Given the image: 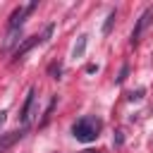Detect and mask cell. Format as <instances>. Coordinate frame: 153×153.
Returning a JSON list of instances; mask_svg holds the SVG:
<instances>
[{
	"instance_id": "8992f818",
	"label": "cell",
	"mask_w": 153,
	"mask_h": 153,
	"mask_svg": "<svg viewBox=\"0 0 153 153\" xmlns=\"http://www.w3.org/2000/svg\"><path fill=\"white\" fill-rule=\"evenodd\" d=\"M86 43H88V36L81 33V36L76 38V43H74V48H72V57H74V60H76V57H84V53H86Z\"/></svg>"
},
{
	"instance_id": "7a4b0ae2",
	"label": "cell",
	"mask_w": 153,
	"mask_h": 153,
	"mask_svg": "<svg viewBox=\"0 0 153 153\" xmlns=\"http://www.w3.org/2000/svg\"><path fill=\"white\" fill-rule=\"evenodd\" d=\"M151 22H153V7H146V10L141 12V17L136 19V24H134V31H131V43H139L141 33L151 26Z\"/></svg>"
},
{
	"instance_id": "7c38bea8",
	"label": "cell",
	"mask_w": 153,
	"mask_h": 153,
	"mask_svg": "<svg viewBox=\"0 0 153 153\" xmlns=\"http://www.w3.org/2000/svg\"><path fill=\"white\" fill-rule=\"evenodd\" d=\"M127 72H129V67L124 65V67H122V72H120V76H117V84H122V81L127 79Z\"/></svg>"
},
{
	"instance_id": "52a82bcc",
	"label": "cell",
	"mask_w": 153,
	"mask_h": 153,
	"mask_svg": "<svg viewBox=\"0 0 153 153\" xmlns=\"http://www.w3.org/2000/svg\"><path fill=\"white\" fill-rule=\"evenodd\" d=\"M24 17H26L24 7H17V10L10 14V29H22V24H24Z\"/></svg>"
},
{
	"instance_id": "8fae6325",
	"label": "cell",
	"mask_w": 153,
	"mask_h": 153,
	"mask_svg": "<svg viewBox=\"0 0 153 153\" xmlns=\"http://www.w3.org/2000/svg\"><path fill=\"white\" fill-rule=\"evenodd\" d=\"M143 93H146L143 88H139V91H131V93H129V100H141V98H143Z\"/></svg>"
},
{
	"instance_id": "9a60e30c",
	"label": "cell",
	"mask_w": 153,
	"mask_h": 153,
	"mask_svg": "<svg viewBox=\"0 0 153 153\" xmlns=\"http://www.w3.org/2000/svg\"><path fill=\"white\" fill-rule=\"evenodd\" d=\"M86 153H98V151H86Z\"/></svg>"
},
{
	"instance_id": "9c48e42d",
	"label": "cell",
	"mask_w": 153,
	"mask_h": 153,
	"mask_svg": "<svg viewBox=\"0 0 153 153\" xmlns=\"http://www.w3.org/2000/svg\"><path fill=\"white\" fill-rule=\"evenodd\" d=\"M115 19H117V12H115V10H110V12H108V17H105V24H103V36H108V33L112 31Z\"/></svg>"
},
{
	"instance_id": "277c9868",
	"label": "cell",
	"mask_w": 153,
	"mask_h": 153,
	"mask_svg": "<svg viewBox=\"0 0 153 153\" xmlns=\"http://www.w3.org/2000/svg\"><path fill=\"white\" fill-rule=\"evenodd\" d=\"M38 43H43L41 41V36H29V38H24V43L22 45H17V50H14V57H12V62H17V60H22L33 45H38Z\"/></svg>"
},
{
	"instance_id": "30bf717a",
	"label": "cell",
	"mask_w": 153,
	"mask_h": 153,
	"mask_svg": "<svg viewBox=\"0 0 153 153\" xmlns=\"http://www.w3.org/2000/svg\"><path fill=\"white\" fill-rule=\"evenodd\" d=\"M60 74H62V67H60L57 62H53V65H50V76H53V79H60Z\"/></svg>"
},
{
	"instance_id": "5b68a950",
	"label": "cell",
	"mask_w": 153,
	"mask_h": 153,
	"mask_svg": "<svg viewBox=\"0 0 153 153\" xmlns=\"http://www.w3.org/2000/svg\"><path fill=\"white\" fill-rule=\"evenodd\" d=\"M33 100H36V88H29L26 100H24L22 112H19V122H22V124H26V122H29V117H31V108H33Z\"/></svg>"
},
{
	"instance_id": "6da1fadb",
	"label": "cell",
	"mask_w": 153,
	"mask_h": 153,
	"mask_svg": "<svg viewBox=\"0 0 153 153\" xmlns=\"http://www.w3.org/2000/svg\"><path fill=\"white\" fill-rule=\"evenodd\" d=\"M100 127H103V122H100L98 117L86 115V117H79V120L72 124V134H74L76 141H81V143H91V141L98 139Z\"/></svg>"
},
{
	"instance_id": "3957f363",
	"label": "cell",
	"mask_w": 153,
	"mask_h": 153,
	"mask_svg": "<svg viewBox=\"0 0 153 153\" xmlns=\"http://www.w3.org/2000/svg\"><path fill=\"white\" fill-rule=\"evenodd\" d=\"M24 134H26V129H14V131H7V134H0V153H5L7 148H12Z\"/></svg>"
},
{
	"instance_id": "5bb4252c",
	"label": "cell",
	"mask_w": 153,
	"mask_h": 153,
	"mask_svg": "<svg viewBox=\"0 0 153 153\" xmlns=\"http://www.w3.org/2000/svg\"><path fill=\"white\" fill-rule=\"evenodd\" d=\"M96 69H98V67H96V65H86V72H88V74H93V72H96Z\"/></svg>"
},
{
	"instance_id": "ba28073f",
	"label": "cell",
	"mask_w": 153,
	"mask_h": 153,
	"mask_svg": "<svg viewBox=\"0 0 153 153\" xmlns=\"http://www.w3.org/2000/svg\"><path fill=\"white\" fill-rule=\"evenodd\" d=\"M19 31H22V29H10V31H7V38H5L2 50H10V48H12V45L19 41Z\"/></svg>"
},
{
	"instance_id": "4fadbf2b",
	"label": "cell",
	"mask_w": 153,
	"mask_h": 153,
	"mask_svg": "<svg viewBox=\"0 0 153 153\" xmlns=\"http://www.w3.org/2000/svg\"><path fill=\"white\" fill-rule=\"evenodd\" d=\"M5 120H7V112H5V110H0V127L5 124Z\"/></svg>"
}]
</instances>
